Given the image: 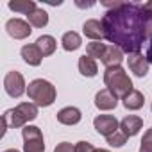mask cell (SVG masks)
Returning <instances> with one entry per match:
<instances>
[{"label":"cell","instance_id":"obj_1","mask_svg":"<svg viewBox=\"0 0 152 152\" xmlns=\"http://www.w3.org/2000/svg\"><path fill=\"white\" fill-rule=\"evenodd\" d=\"M104 38L118 47L124 54H138L147 39L148 16L143 4L118 2L116 7L106 11L102 16Z\"/></svg>","mask_w":152,"mask_h":152},{"label":"cell","instance_id":"obj_2","mask_svg":"<svg viewBox=\"0 0 152 152\" xmlns=\"http://www.w3.org/2000/svg\"><path fill=\"white\" fill-rule=\"evenodd\" d=\"M38 118V106L34 102H22L4 113V132L11 127H25L27 122Z\"/></svg>","mask_w":152,"mask_h":152},{"label":"cell","instance_id":"obj_3","mask_svg":"<svg viewBox=\"0 0 152 152\" xmlns=\"http://www.w3.org/2000/svg\"><path fill=\"white\" fill-rule=\"evenodd\" d=\"M104 84L107 86V90L111 93H115L116 97H122V99L134 90L132 88V81L129 79V75L125 73V70L122 66L106 68V72H104Z\"/></svg>","mask_w":152,"mask_h":152},{"label":"cell","instance_id":"obj_4","mask_svg":"<svg viewBox=\"0 0 152 152\" xmlns=\"http://www.w3.org/2000/svg\"><path fill=\"white\" fill-rule=\"evenodd\" d=\"M27 95L36 106L48 107V106L54 104L57 93H56V86L50 81H47V79H34L32 83H29Z\"/></svg>","mask_w":152,"mask_h":152},{"label":"cell","instance_id":"obj_5","mask_svg":"<svg viewBox=\"0 0 152 152\" xmlns=\"http://www.w3.org/2000/svg\"><path fill=\"white\" fill-rule=\"evenodd\" d=\"M22 136H23V152H45V140L39 127L25 125L22 129Z\"/></svg>","mask_w":152,"mask_h":152},{"label":"cell","instance_id":"obj_6","mask_svg":"<svg viewBox=\"0 0 152 152\" xmlns=\"http://www.w3.org/2000/svg\"><path fill=\"white\" fill-rule=\"evenodd\" d=\"M4 88H6V93L13 99H18L22 97L27 90H25V79L20 72H7L6 77H4Z\"/></svg>","mask_w":152,"mask_h":152},{"label":"cell","instance_id":"obj_7","mask_svg":"<svg viewBox=\"0 0 152 152\" xmlns=\"http://www.w3.org/2000/svg\"><path fill=\"white\" fill-rule=\"evenodd\" d=\"M31 27H32V25H31L29 22L20 20V18H11V20H7V23H6V31H7V34H9L13 39H25V38H29L31 32H32Z\"/></svg>","mask_w":152,"mask_h":152},{"label":"cell","instance_id":"obj_8","mask_svg":"<svg viewBox=\"0 0 152 152\" xmlns=\"http://www.w3.org/2000/svg\"><path fill=\"white\" fill-rule=\"evenodd\" d=\"M93 125H95L97 132L102 134V136H106V138L111 136V134H115L120 129V124H118V120L113 115H99V116H95Z\"/></svg>","mask_w":152,"mask_h":152},{"label":"cell","instance_id":"obj_9","mask_svg":"<svg viewBox=\"0 0 152 152\" xmlns=\"http://www.w3.org/2000/svg\"><path fill=\"white\" fill-rule=\"evenodd\" d=\"M127 64H129V70L136 75V77H145L148 73V61H147V56L143 54H129L127 57Z\"/></svg>","mask_w":152,"mask_h":152},{"label":"cell","instance_id":"obj_10","mask_svg":"<svg viewBox=\"0 0 152 152\" xmlns=\"http://www.w3.org/2000/svg\"><path fill=\"white\" fill-rule=\"evenodd\" d=\"M95 106L100 109V111H109V109H115L118 106V97L115 93H111L107 88L100 90L97 95H95Z\"/></svg>","mask_w":152,"mask_h":152},{"label":"cell","instance_id":"obj_11","mask_svg":"<svg viewBox=\"0 0 152 152\" xmlns=\"http://www.w3.org/2000/svg\"><path fill=\"white\" fill-rule=\"evenodd\" d=\"M81 118H83L81 109L73 107V106H66L57 113V122L63 125H77L81 122Z\"/></svg>","mask_w":152,"mask_h":152},{"label":"cell","instance_id":"obj_12","mask_svg":"<svg viewBox=\"0 0 152 152\" xmlns=\"http://www.w3.org/2000/svg\"><path fill=\"white\" fill-rule=\"evenodd\" d=\"M141 127H143V120H141L140 116H136V115H127V116L120 122V129H122V132H124L127 138L136 136V134L141 131Z\"/></svg>","mask_w":152,"mask_h":152},{"label":"cell","instance_id":"obj_13","mask_svg":"<svg viewBox=\"0 0 152 152\" xmlns=\"http://www.w3.org/2000/svg\"><path fill=\"white\" fill-rule=\"evenodd\" d=\"M22 57H23V61H25L27 64H31V66H39V64H41V59H43V54H41V50L38 48V45L32 43V45H23V47H22Z\"/></svg>","mask_w":152,"mask_h":152},{"label":"cell","instance_id":"obj_14","mask_svg":"<svg viewBox=\"0 0 152 152\" xmlns=\"http://www.w3.org/2000/svg\"><path fill=\"white\" fill-rule=\"evenodd\" d=\"M83 32L86 38L93 39V41H100L104 38V29H102V22L99 20H86L83 25Z\"/></svg>","mask_w":152,"mask_h":152},{"label":"cell","instance_id":"obj_15","mask_svg":"<svg viewBox=\"0 0 152 152\" xmlns=\"http://www.w3.org/2000/svg\"><path fill=\"white\" fill-rule=\"evenodd\" d=\"M100 61L104 63V66H106V68L120 66V64H122V61H124V52H122L118 47L109 45V47L106 48V54H104V57H102Z\"/></svg>","mask_w":152,"mask_h":152},{"label":"cell","instance_id":"obj_16","mask_svg":"<svg viewBox=\"0 0 152 152\" xmlns=\"http://www.w3.org/2000/svg\"><path fill=\"white\" fill-rule=\"evenodd\" d=\"M122 104H124V107L129 109V111H138V109L143 107V104H145V97H143L141 91L132 90L131 93H127V95L122 99Z\"/></svg>","mask_w":152,"mask_h":152},{"label":"cell","instance_id":"obj_17","mask_svg":"<svg viewBox=\"0 0 152 152\" xmlns=\"http://www.w3.org/2000/svg\"><path fill=\"white\" fill-rule=\"evenodd\" d=\"M79 72L84 77H95L99 73V66H97V61L90 56H81L79 57Z\"/></svg>","mask_w":152,"mask_h":152},{"label":"cell","instance_id":"obj_18","mask_svg":"<svg viewBox=\"0 0 152 152\" xmlns=\"http://www.w3.org/2000/svg\"><path fill=\"white\" fill-rule=\"evenodd\" d=\"M7 7L11 11H15V13H22L25 16H29L31 13H34L38 9L34 0H11V2L7 4Z\"/></svg>","mask_w":152,"mask_h":152},{"label":"cell","instance_id":"obj_19","mask_svg":"<svg viewBox=\"0 0 152 152\" xmlns=\"http://www.w3.org/2000/svg\"><path fill=\"white\" fill-rule=\"evenodd\" d=\"M36 45H38V48L41 50L43 57H47V56H52V54L56 52L57 41L54 39V36H50V34H43V36H39V38L36 39Z\"/></svg>","mask_w":152,"mask_h":152},{"label":"cell","instance_id":"obj_20","mask_svg":"<svg viewBox=\"0 0 152 152\" xmlns=\"http://www.w3.org/2000/svg\"><path fill=\"white\" fill-rule=\"evenodd\" d=\"M61 43H63V48L66 52H73V50H77L83 45V39H81V36L75 32V31H68V32L63 34Z\"/></svg>","mask_w":152,"mask_h":152},{"label":"cell","instance_id":"obj_21","mask_svg":"<svg viewBox=\"0 0 152 152\" xmlns=\"http://www.w3.org/2000/svg\"><path fill=\"white\" fill-rule=\"evenodd\" d=\"M27 20H29V23L32 25V27H45L47 23H48V15H47V11L45 9H36L34 13H31L29 16H27Z\"/></svg>","mask_w":152,"mask_h":152},{"label":"cell","instance_id":"obj_22","mask_svg":"<svg viewBox=\"0 0 152 152\" xmlns=\"http://www.w3.org/2000/svg\"><path fill=\"white\" fill-rule=\"evenodd\" d=\"M106 48H107L106 43L91 41V43L86 45V56H90V57H93V59H102L104 54H106Z\"/></svg>","mask_w":152,"mask_h":152},{"label":"cell","instance_id":"obj_23","mask_svg":"<svg viewBox=\"0 0 152 152\" xmlns=\"http://www.w3.org/2000/svg\"><path fill=\"white\" fill-rule=\"evenodd\" d=\"M106 141H107L111 147H124V145L127 143V136H125L122 131H116L115 134L107 136V138H106Z\"/></svg>","mask_w":152,"mask_h":152},{"label":"cell","instance_id":"obj_24","mask_svg":"<svg viewBox=\"0 0 152 152\" xmlns=\"http://www.w3.org/2000/svg\"><path fill=\"white\" fill-rule=\"evenodd\" d=\"M140 152H152V129H147L145 131V134L141 138Z\"/></svg>","mask_w":152,"mask_h":152},{"label":"cell","instance_id":"obj_25","mask_svg":"<svg viewBox=\"0 0 152 152\" xmlns=\"http://www.w3.org/2000/svg\"><path fill=\"white\" fill-rule=\"evenodd\" d=\"M75 150L77 152H97V148L91 143H88V141H79L77 145H75Z\"/></svg>","mask_w":152,"mask_h":152},{"label":"cell","instance_id":"obj_26","mask_svg":"<svg viewBox=\"0 0 152 152\" xmlns=\"http://www.w3.org/2000/svg\"><path fill=\"white\" fill-rule=\"evenodd\" d=\"M54 152H77V150H75V145H72L68 141H63L54 148Z\"/></svg>","mask_w":152,"mask_h":152},{"label":"cell","instance_id":"obj_27","mask_svg":"<svg viewBox=\"0 0 152 152\" xmlns=\"http://www.w3.org/2000/svg\"><path fill=\"white\" fill-rule=\"evenodd\" d=\"M143 11H145V15L148 16V20H152V0H148V2L143 4Z\"/></svg>","mask_w":152,"mask_h":152},{"label":"cell","instance_id":"obj_28","mask_svg":"<svg viewBox=\"0 0 152 152\" xmlns=\"http://www.w3.org/2000/svg\"><path fill=\"white\" fill-rule=\"evenodd\" d=\"M145 56H147V61L152 63V39L148 41V48H147V54H145Z\"/></svg>","mask_w":152,"mask_h":152},{"label":"cell","instance_id":"obj_29","mask_svg":"<svg viewBox=\"0 0 152 152\" xmlns=\"http://www.w3.org/2000/svg\"><path fill=\"white\" fill-rule=\"evenodd\" d=\"M4 152H20V150H16V148H7V150H4Z\"/></svg>","mask_w":152,"mask_h":152},{"label":"cell","instance_id":"obj_30","mask_svg":"<svg viewBox=\"0 0 152 152\" xmlns=\"http://www.w3.org/2000/svg\"><path fill=\"white\" fill-rule=\"evenodd\" d=\"M97 152H109V150H106V148H97Z\"/></svg>","mask_w":152,"mask_h":152},{"label":"cell","instance_id":"obj_31","mask_svg":"<svg viewBox=\"0 0 152 152\" xmlns=\"http://www.w3.org/2000/svg\"><path fill=\"white\" fill-rule=\"evenodd\" d=\"M150 107H152V106H150Z\"/></svg>","mask_w":152,"mask_h":152}]
</instances>
